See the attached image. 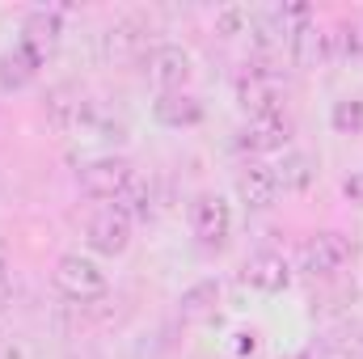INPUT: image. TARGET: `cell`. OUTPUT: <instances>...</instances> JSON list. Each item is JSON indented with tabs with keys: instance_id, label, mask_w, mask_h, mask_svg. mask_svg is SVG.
Instances as JSON below:
<instances>
[{
	"instance_id": "6da1fadb",
	"label": "cell",
	"mask_w": 363,
	"mask_h": 359,
	"mask_svg": "<svg viewBox=\"0 0 363 359\" xmlns=\"http://www.w3.org/2000/svg\"><path fill=\"white\" fill-rule=\"evenodd\" d=\"M51 283H55L60 296H68L77 304L106 296V270L97 267L93 258H81V254H64L55 263V270H51Z\"/></svg>"
},
{
	"instance_id": "7a4b0ae2",
	"label": "cell",
	"mask_w": 363,
	"mask_h": 359,
	"mask_svg": "<svg viewBox=\"0 0 363 359\" xmlns=\"http://www.w3.org/2000/svg\"><path fill=\"white\" fill-rule=\"evenodd\" d=\"M351 254H355V245L342 233H317L300 250V270H308L313 279H325V275H338V270L347 267Z\"/></svg>"
},
{
	"instance_id": "3957f363",
	"label": "cell",
	"mask_w": 363,
	"mask_h": 359,
	"mask_svg": "<svg viewBox=\"0 0 363 359\" xmlns=\"http://www.w3.org/2000/svg\"><path fill=\"white\" fill-rule=\"evenodd\" d=\"M190 77H194V60H190L186 47H178V43L152 47V55H148V81L161 93H182Z\"/></svg>"
},
{
	"instance_id": "277c9868",
	"label": "cell",
	"mask_w": 363,
	"mask_h": 359,
	"mask_svg": "<svg viewBox=\"0 0 363 359\" xmlns=\"http://www.w3.org/2000/svg\"><path fill=\"white\" fill-rule=\"evenodd\" d=\"M186 216H190V233H194L203 245H220V241L228 237V224H233V216H228V203H224L220 194H211V190L194 194Z\"/></svg>"
},
{
	"instance_id": "5b68a950",
	"label": "cell",
	"mask_w": 363,
	"mask_h": 359,
	"mask_svg": "<svg viewBox=\"0 0 363 359\" xmlns=\"http://www.w3.org/2000/svg\"><path fill=\"white\" fill-rule=\"evenodd\" d=\"M131 245V216L118 207V203H106L97 216L89 220V250L114 258Z\"/></svg>"
},
{
	"instance_id": "8992f818",
	"label": "cell",
	"mask_w": 363,
	"mask_h": 359,
	"mask_svg": "<svg viewBox=\"0 0 363 359\" xmlns=\"http://www.w3.org/2000/svg\"><path fill=\"white\" fill-rule=\"evenodd\" d=\"M131 182V165L123 157H97L89 165H81V190L93 199H118Z\"/></svg>"
},
{
	"instance_id": "52a82bcc",
	"label": "cell",
	"mask_w": 363,
	"mask_h": 359,
	"mask_svg": "<svg viewBox=\"0 0 363 359\" xmlns=\"http://www.w3.org/2000/svg\"><path fill=\"white\" fill-rule=\"evenodd\" d=\"M60 38H64V21H60V13L38 9V13H30V17L21 21V38H17V47H26L38 64H47V55H55Z\"/></svg>"
},
{
	"instance_id": "ba28073f",
	"label": "cell",
	"mask_w": 363,
	"mask_h": 359,
	"mask_svg": "<svg viewBox=\"0 0 363 359\" xmlns=\"http://www.w3.org/2000/svg\"><path fill=\"white\" fill-rule=\"evenodd\" d=\"M237 101L250 118H262V114H279L283 93H279V81L271 72H250V77L237 81Z\"/></svg>"
},
{
	"instance_id": "9c48e42d",
	"label": "cell",
	"mask_w": 363,
	"mask_h": 359,
	"mask_svg": "<svg viewBox=\"0 0 363 359\" xmlns=\"http://www.w3.org/2000/svg\"><path fill=\"white\" fill-rule=\"evenodd\" d=\"M89 118H93V106L81 97L77 85L51 89V97H47V123H51L55 131H72V127H81V123H89Z\"/></svg>"
},
{
	"instance_id": "30bf717a",
	"label": "cell",
	"mask_w": 363,
	"mask_h": 359,
	"mask_svg": "<svg viewBox=\"0 0 363 359\" xmlns=\"http://www.w3.org/2000/svg\"><path fill=\"white\" fill-rule=\"evenodd\" d=\"M279 194V178H274L271 165H245L237 170V199L250 207V211H267Z\"/></svg>"
},
{
	"instance_id": "8fae6325",
	"label": "cell",
	"mask_w": 363,
	"mask_h": 359,
	"mask_svg": "<svg viewBox=\"0 0 363 359\" xmlns=\"http://www.w3.org/2000/svg\"><path fill=\"white\" fill-rule=\"evenodd\" d=\"M291 127H287V118L283 114H262V118H250L245 123V131L237 136V144L245 148V153H279L291 136H287Z\"/></svg>"
},
{
	"instance_id": "7c38bea8",
	"label": "cell",
	"mask_w": 363,
	"mask_h": 359,
	"mask_svg": "<svg viewBox=\"0 0 363 359\" xmlns=\"http://www.w3.org/2000/svg\"><path fill=\"white\" fill-rule=\"evenodd\" d=\"M148 47V30H144V21H135V17H123V21H114L110 30H106V55L110 60H131V55H140Z\"/></svg>"
},
{
	"instance_id": "4fadbf2b",
	"label": "cell",
	"mask_w": 363,
	"mask_h": 359,
	"mask_svg": "<svg viewBox=\"0 0 363 359\" xmlns=\"http://www.w3.org/2000/svg\"><path fill=\"white\" fill-rule=\"evenodd\" d=\"M245 283L258 292H283L291 283V267L283 263V254H258L245 263Z\"/></svg>"
},
{
	"instance_id": "5bb4252c",
	"label": "cell",
	"mask_w": 363,
	"mask_h": 359,
	"mask_svg": "<svg viewBox=\"0 0 363 359\" xmlns=\"http://www.w3.org/2000/svg\"><path fill=\"white\" fill-rule=\"evenodd\" d=\"M152 114H157V123H165V127H194V123L203 118V106H199V97H190V93H161L157 106H152Z\"/></svg>"
},
{
	"instance_id": "9a60e30c",
	"label": "cell",
	"mask_w": 363,
	"mask_h": 359,
	"mask_svg": "<svg viewBox=\"0 0 363 359\" xmlns=\"http://www.w3.org/2000/svg\"><path fill=\"white\" fill-rule=\"evenodd\" d=\"M216 304H220V283L203 279V283L182 292L178 313H182V321H207V317H216Z\"/></svg>"
},
{
	"instance_id": "2e32d148",
	"label": "cell",
	"mask_w": 363,
	"mask_h": 359,
	"mask_svg": "<svg viewBox=\"0 0 363 359\" xmlns=\"http://www.w3.org/2000/svg\"><path fill=\"white\" fill-rule=\"evenodd\" d=\"M38 68H43V64H38L26 47L4 51V55H0V89H21V85H30Z\"/></svg>"
},
{
	"instance_id": "e0dca14e",
	"label": "cell",
	"mask_w": 363,
	"mask_h": 359,
	"mask_svg": "<svg viewBox=\"0 0 363 359\" xmlns=\"http://www.w3.org/2000/svg\"><path fill=\"white\" fill-rule=\"evenodd\" d=\"M274 178L283 190H308L313 178H317V165H313V157L308 153H287L283 157V165L274 170Z\"/></svg>"
},
{
	"instance_id": "ac0fdd59",
	"label": "cell",
	"mask_w": 363,
	"mask_h": 359,
	"mask_svg": "<svg viewBox=\"0 0 363 359\" xmlns=\"http://www.w3.org/2000/svg\"><path fill=\"white\" fill-rule=\"evenodd\" d=\"M330 123L338 136H363V97H347L330 110Z\"/></svg>"
},
{
	"instance_id": "d6986e66",
	"label": "cell",
	"mask_w": 363,
	"mask_h": 359,
	"mask_svg": "<svg viewBox=\"0 0 363 359\" xmlns=\"http://www.w3.org/2000/svg\"><path fill=\"white\" fill-rule=\"evenodd\" d=\"M118 207H123L131 220H148V216H152V190H148L144 182L131 178L127 182V190L118 194Z\"/></svg>"
},
{
	"instance_id": "ffe728a7",
	"label": "cell",
	"mask_w": 363,
	"mask_h": 359,
	"mask_svg": "<svg viewBox=\"0 0 363 359\" xmlns=\"http://www.w3.org/2000/svg\"><path fill=\"white\" fill-rule=\"evenodd\" d=\"M250 21H254V17H250V9H241V4H233V9H224V13L216 17L220 34H250V30H245Z\"/></svg>"
},
{
	"instance_id": "44dd1931",
	"label": "cell",
	"mask_w": 363,
	"mask_h": 359,
	"mask_svg": "<svg viewBox=\"0 0 363 359\" xmlns=\"http://www.w3.org/2000/svg\"><path fill=\"white\" fill-rule=\"evenodd\" d=\"M342 194H347L351 203H359V207H363V170H359V174H351V178L342 182Z\"/></svg>"
},
{
	"instance_id": "7402d4cb",
	"label": "cell",
	"mask_w": 363,
	"mask_h": 359,
	"mask_svg": "<svg viewBox=\"0 0 363 359\" xmlns=\"http://www.w3.org/2000/svg\"><path fill=\"white\" fill-rule=\"evenodd\" d=\"M241 343H237V355H254L258 351V334H237Z\"/></svg>"
},
{
	"instance_id": "603a6c76",
	"label": "cell",
	"mask_w": 363,
	"mask_h": 359,
	"mask_svg": "<svg viewBox=\"0 0 363 359\" xmlns=\"http://www.w3.org/2000/svg\"><path fill=\"white\" fill-rule=\"evenodd\" d=\"M9 300H13V283H9V270H4V275H0V309H4Z\"/></svg>"
},
{
	"instance_id": "cb8c5ba5",
	"label": "cell",
	"mask_w": 363,
	"mask_h": 359,
	"mask_svg": "<svg viewBox=\"0 0 363 359\" xmlns=\"http://www.w3.org/2000/svg\"><path fill=\"white\" fill-rule=\"evenodd\" d=\"M300 359H330V347H325V343H313V347H308Z\"/></svg>"
},
{
	"instance_id": "d4e9b609",
	"label": "cell",
	"mask_w": 363,
	"mask_h": 359,
	"mask_svg": "<svg viewBox=\"0 0 363 359\" xmlns=\"http://www.w3.org/2000/svg\"><path fill=\"white\" fill-rule=\"evenodd\" d=\"M347 355H351V359H363V338H355V347H347Z\"/></svg>"
},
{
	"instance_id": "484cf974",
	"label": "cell",
	"mask_w": 363,
	"mask_h": 359,
	"mask_svg": "<svg viewBox=\"0 0 363 359\" xmlns=\"http://www.w3.org/2000/svg\"><path fill=\"white\" fill-rule=\"evenodd\" d=\"M4 270H9V267H4V250H0V275H4Z\"/></svg>"
},
{
	"instance_id": "4316f807",
	"label": "cell",
	"mask_w": 363,
	"mask_h": 359,
	"mask_svg": "<svg viewBox=\"0 0 363 359\" xmlns=\"http://www.w3.org/2000/svg\"><path fill=\"white\" fill-rule=\"evenodd\" d=\"M0 343H4V334H0Z\"/></svg>"
}]
</instances>
